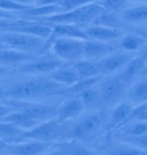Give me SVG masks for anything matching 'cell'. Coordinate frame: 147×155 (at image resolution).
<instances>
[{"label": "cell", "instance_id": "1", "mask_svg": "<svg viewBox=\"0 0 147 155\" xmlns=\"http://www.w3.org/2000/svg\"><path fill=\"white\" fill-rule=\"evenodd\" d=\"M67 88L49 77H33L15 83L11 87L3 90L1 95L5 99L32 101L54 95H66Z\"/></svg>", "mask_w": 147, "mask_h": 155}, {"label": "cell", "instance_id": "2", "mask_svg": "<svg viewBox=\"0 0 147 155\" xmlns=\"http://www.w3.org/2000/svg\"><path fill=\"white\" fill-rule=\"evenodd\" d=\"M67 123L59 120L57 117L45 120L30 130L25 131L16 142L24 140H37L47 143L60 141L59 140L61 138L68 135L71 127H68Z\"/></svg>", "mask_w": 147, "mask_h": 155}, {"label": "cell", "instance_id": "3", "mask_svg": "<svg viewBox=\"0 0 147 155\" xmlns=\"http://www.w3.org/2000/svg\"><path fill=\"white\" fill-rule=\"evenodd\" d=\"M105 10L99 2H94L85 6L75 8L73 10L62 12L55 15L38 18L42 21H46L52 24H70L82 26L91 24L96 19L100 14L104 12Z\"/></svg>", "mask_w": 147, "mask_h": 155}, {"label": "cell", "instance_id": "4", "mask_svg": "<svg viewBox=\"0 0 147 155\" xmlns=\"http://www.w3.org/2000/svg\"><path fill=\"white\" fill-rule=\"evenodd\" d=\"M85 40L69 37H59L50 43H46L41 52L45 53L50 48L53 54L68 63H75L84 57Z\"/></svg>", "mask_w": 147, "mask_h": 155}, {"label": "cell", "instance_id": "5", "mask_svg": "<svg viewBox=\"0 0 147 155\" xmlns=\"http://www.w3.org/2000/svg\"><path fill=\"white\" fill-rule=\"evenodd\" d=\"M0 41L2 45H5V47L7 48L27 53L41 54L47 40L22 32L1 31Z\"/></svg>", "mask_w": 147, "mask_h": 155}, {"label": "cell", "instance_id": "6", "mask_svg": "<svg viewBox=\"0 0 147 155\" xmlns=\"http://www.w3.org/2000/svg\"><path fill=\"white\" fill-rule=\"evenodd\" d=\"M5 103L12 110L22 111L40 122L56 118L57 108L54 106L27 100L5 99Z\"/></svg>", "mask_w": 147, "mask_h": 155}, {"label": "cell", "instance_id": "7", "mask_svg": "<svg viewBox=\"0 0 147 155\" xmlns=\"http://www.w3.org/2000/svg\"><path fill=\"white\" fill-rule=\"evenodd\" d=\"M103 119L98 114H90L80 118L73 127H71L67 137L80 141L88 142L95 139L102 128Z\"/></svg>", "mask_w": 147, "mask_h": 155}, {"label": "cell", "instance_id": "8", "mask_svg": "<svg viewBox=\"0 0 147 155\" xmlns=\"http://www.w3.org/2000/svg\"><path fill=\"white\" fill-rule=\"evenodd\" d=\"M127 84L123 81L119 74L109 75L101 82L100 87L101 102L106 106H116L127 92Z\"/></svg>", "mask_w": 147, "mask_h": 155}, {"label": "cell", "instance_id": "9", "mask_svg": "<svg viewBox=\"0 0 147 155\" xmlns=\"http://www.w3.org/2000/svg\"><path fill=\"white\" fill-rule=\"evenodd\" d=\"M54 143L24 140L7 143L1 141V151L6 155H44L53 147Z\"/></svg>", "mask_w": 147, "mask_h": 155}, {"label": "cell", "instance_id": "10", "mask_svg": "<svg viewBox=\"0 0 147 155\" xmlns=\"http://www.w3.org/2000/svg\"><path fill=\"white\" fill-rule=\"evenodd\" d=\"M1 31H16L25 34L42 37L48 40L53 31V26L45 25L40 22H31L24 20L18 21H2L1 22Z\"/></svg>", "mask_w": 147, "mask_h": 155}, {"label": "cell", "instance_id": "11", "mask_svg": "<svg viewBox=\"0 0 147 155\" xmlns=\"http://www.w3.org/2000/svg\"><path fill=\"white\" fill-rule=\"evenodd\" d=\"M68 62H64L55 55L37 57L34 61L29 62L20 68V72L24 74H49L58 68L67 66Z\"/></svg>", "mask_w": 147, "mask_h": 155}, {"label": "cell", "instance_id": "12", "mask_svg": "<svg viewBox=\"0 0 147 155\" xmlns=\"http://www.w3.org/2000/svg\"><path fill=\"white\" fill-rule=\"evenodd\" d=\"M116 51L112 42H102L89 39L84 43V58L92 61H100Z\"/></svg>", "mask_w": 147, "mask_h": 155}, {"label": "cell", "instance_id": "13", "mask_svg": "<svg viewBox=\"0 0 147 155\" xmlns=\"http://www.w3.org/2000/svg\"><path fill=\"white\" fill-rule=\"evenodd\" d=\"M132 58L129 52H113L108 56L98 61L101 74L111 75L123 68Z\"/></svg>", "mask_w": 147, "mask_h": 155}, {"label": "cell", "instance_id": "14", "mask_svg": "<svg viewBox=\"0 0 147 155\" xmlns=\"http://www.w3.org/2000/svg\"><path fill=\"white\" fill-rule=\"evenodd\" d=\"M85 105L80 97L75 96L66 100L57 108V119L62 122H69L77 119L83 111Z\"/></svg>", "mask_w": 147, "mask_h": 155}, {"label": "cell", "instance_id": "15", "mask_svg": "<svg viewBox=\"0 0 147 155\" xmlns=\"http://www.w3.org/2000/svg\"><path fill=\"white\" fill-rule=\"evenodd\" d=\"M59 37H69V38H77L81 40H89L90 37L87 34L86 29L77 25L70 24H55L53 25V31L46 43H50L53 40Z\"/></svg>", "mask_w": 147, "mask_h": 155}, {"label": "cell", "instance_id": "16", "mask_svg": "<svg viewBox=\"0 0 147 155\" xmlns=\"http://www.w3.org/2000/svg\"><path fill=\"white\" fill-rule=\"evenodd\" d=\"M53 147L59 150L63 155H99L95 151L87 147L81 141L74 139L55 142Z\"/></svg>", "mask_w": 147, "mask_h": 155}, {"label": "cell", "instance_id": "17", "mask_svg": "<svg viewBox=\"0 0 147 155\" xmlns=\"http://www.w3.org/2000/svg\"><path fill=\"white\" fill-rule=\"evenodd\" d=\"M133 107L134 106H132V104L124 101L114 106V108L111 113L110 120L107 125V129L113 130L121 128L126 124L127 119L132 112Z\"/></svg>", "mask_w": 147, "mask_h": 155}, {"label": "cell", "instance_id": "18", "mask_svg": "<svg viewBox=\"0 0 147 155\" xmlns=\"http://www.w3.org/2000/svg\"><path fill=\"white\" fill-rule=\"evenodd\" d=\"M37 58V54L27 53L7 47H2L0 50V62L2 65H15L20 62H29Z\"/></svg>", "mask_w": 147, "mask_h": 155}, {"label": "cell", "instance_id": "19", "mask_svg": "<svg viewBox=\"0 0 147 155\" xmlns=\"http://www.w3.org/2000/svg\"><path fill=\"white\" fill-rule=\"evenodd\" d=\"M86 32L90 39L102 42H113L123 37L122 31L119 29L100 25H92L86 29Z\"/></svg>", "mask_w": 147, "mask_h": 155}, {"label": "cell", "instance_id": "20", "mask_svg": "<svg viewBox=\"0 0 147 155\" xmlns=\"http://www.w3.org/2000/svg\"><path fill=\"white\" fill-rule=\"evenodd\" d=\"M49 77L55 82L67 87L74 85L80 80L78 73L72 64H68L49 73Z\"/></svg>", "mask_w": 147, "mask_h": 155}, {"label": "cell", "instance_id": "21", "mask_svg": "<svg viewBox=\"0 0 147 155\" xmlns=\"http://www.w3.org/2000/svg\"><path fill=\"white\" fill-rule=\"evenodd\" d=\"M145 66L146 63L141 56L132 57L119 74L122 78L123 81L128 85L134 81L137 76H139L142 69Z\"/></svg>", "mask_w": 147, "mask_h": 155}, {"label": "cell", "instance_id": "22", "mask_svg": "<svg viewBox=\"0 0 147 155\" xmlns=\"http://www.w3.org/2000/svg\"><path fill=\"white\" fill-rule=\"evenodd\" d=\"M130 103L135 106L147 103V77L140 76L131 87L128 93Z\"/></svg>", "mask_w": 147, "mask_h": 155}, {"label": "cell", "instance_id": "23", "mask_svg": "<svg viewBox=\"0 0 147 155\" xmlns=\"http://www.w3.org/2000/svg\"><path fill=\"white\" fill-rule=\"evenodd\" d=\"M1 121L14 123L25 131L30 130L31 128L35 127L39 123H41L40 121L32 118L24 112L17 111V110H12L6 116L1 118Z\"/></svg>", "mask_w": 147, "mask_h": 155}, {"label": "cell", "instance_id": "24", "mask_svg": "<svg viewBox=\"0 0 147 155\" xmlns=\"http://www.w3.org/2000/svg\"><path fill=\"white\" fill-rule=\"evenodd\" d=\"M74 66L78 73L80 80L95 77L101 74L98 61H92V60L79 61L75 62Z\"/></svg>", "mask_w": 147, "mask_h": 155}, {"label": "cell", "instance_id": "25", "mask_svg": "<svg viewBox=\"0 0 147 155\" xmlns=\"http://www.w3.org/2000/svg\"><path fill=\"white\" fill-rule=\"evenodd\" d=\"M121 18L129 23H143L147 21V4L131 7L122 12Z\"/></svg>", "mask_w": 147, "mask_h": 155}, {"label": "cell", "instance_id": "26", "mask_svg": "<svg viewBox=\"0 0 147 155\" xmlns=\"http://www.w3.org/2000/svg\"><path fill=\"white\" fill-rule=\"evenodd\" d=\"M25 130L22 129L14 123L7 122V121H1L0 122V136L1 141L7 143L16 142L18 138Z\"/></svg>", "mask_w": 147, "mask_h": 155}, {"label": "cell", "instance_id": "27", "mask_svg": "<svg viewBox=\"0 0 147 155\" xmlns=\"http://www.w3.org/2000/svg\"><path fill=\"white\" fill-rule=\"evenodd\" d=\"M122 21V18H119L115 14V12L105 11L104 12H102L101 14L99 15L98 17L96 18V19L93 21L92 25L119 29Z\"/></svg>", "mask_w": 147, "mask_h": 155}, {"label": "cell", "instance_id": "28", "mask_svg": "<svg viewBox=\"0 0 147 155\" xmlns=\"http://www.w3.org/2000/svg\"><path fill=\"white\" fill-rule=\"evenodd\" d=\"M145 42H147L146 37L137 34H129L123 37L120 46L126 52H133L139 50Z\"/></svg>", "mask_w": 147, "mask_h": 155}, {"label": "cell", "instance_id": "29", "mask_svg": "<svg viewBox=\"0 0 147 155\" xmlns=\"http://www.w3.org/2000/svg\"><path fill=\"white\" fill-rule=\"evenodd\" d=\"M60 12H62V8L61 5H43V6L34 5L24 13L31 17H36L37 18H43L49 17V16Z\"/></svg>", "mask_w": 147, "mask_h": 155}, {"label": "cell", "instance_id": "30", "mask_svg": "<svg viewBox=\"0 0 147 155\" xmlns=\"http://www.w3.org/2000/svg\"><path fill=\"white\" fill-rule=\"evenodd\" d=\"M99 76L87 78V79H81L77 81L74 85L68 87L67 88V94H72L74 96H78L80 94L86 91L87 89L94 87L96 83H98Z\"/></svg>", "mask_w": 147, "mask_h": 155}, {"label": "cell", "instance_id": "31", "mask_svg": "<svg viewBox=\"0 0 147 155\" xmlns=\"http://www.w3.org/2000/svg\"><path fill=\"white\" fill-rule=\"evenodd\" d=\"M108 155H147V151L128 143L123 142V144L114 147L108 153Z\"/></svg>", "mask_w": 147, "mask_h": 155}, {"label": "cell", "instance_id": "32", "mask_svg": "<svg viewBox=\"0 0 147 155\" xmlns=\"http://www.w3.org/2000/svg\"><path fill=\"white\" fill-rule=\"evenodd\" d=\"M82 100L85 107H94L96 104H98L100 101H101L100 98V89L96 88L95 86L87 89L86 91L82 92L78 95Z\"/></svg>", "mask_w": 147, "mask_h": 155}, {"label": "cell", "instance_id": "33", "mask_svg": "<svg viewBox=\"0 0 147 155\" xmlns=\"http://www.w3.org/2000/svg\"><path fill=\"white\" fill-rule=\"evenodd\" d=\"M147 134V120H139V122L127 126L124 131V137L140 136Z\"/></svg>", "mask_w": 147, "mask_h": 155}, {"label": "cell", "instance_id": "34", "mask_svg": "<svg viewBox=\"0 0 147 155\" xmlns=\"http://www.w3.org/2000/svg\"><path fill=\"white\" fill-rule=\"evenodd\" d=\"M34 5H26L21 4L16 0H0V7L1 10L9 11V12H25L30 10Z\"/></svg>", "mask_w": 147, "mask_h": 155}, {"label": "cell", "instance_id": "35", "mask_svg": "<svg viewBox=\"0 0 147 155\" xmlns=\"http://www.w3.org/2000/svg\"><path fill=\"white\" fill-rule=\"evenodd\" d=\"M97 1L98 0H63L61 6L62 8V12H67L75 8L85 6Z\"/></svg>", "mask_w": 147, "mask_h": 155}, {"label": "cell", "instance_id": "36", "mask_svg": "<svg viewBox=\"0 0 147 155\" xmlns=\"http://www.w3.org/2000/svg\"><path fill=\"white\" fill-rule=\"evenodd\" d=\"M98 2L104 8L105 11L115 12L116 11L122 8L127 1L126 0H98Z\"/></svg>", "mask_w": 147, "mask_h": 155}, {"label": "cell", "instance_id": "37", "mask_svg": "<svg viewBox=\"0 0 147 155\" xmlns=\"http://www.w3.org/2000/svg\"><path fill=\"white\" fill-rule=\"evenodd\" d=\"M122 142L128 143L147 151V134H145L140 136L124 137Z\"/></svg>", "mask_w": 147, "mask_h": 155}, {"label": "cell", "instance_id": "38", "mask_svg": "<svg viewBox=\"0 0 147 155\" xmlns=\"http://www.w3.org/2000/svg\"><path fill=\"white\" fill-rule=\"evenodd\" d=\"M63 0H35V6L43 5H61Z\"/></svg>", "mask_w": 147, "mask_h": 155}, {"label": "cell", "instance_id": "39", "mask_svg": "<svg viewBox=\"0 0 147 155\" xmlns=\"http://www.w3.org/2000/svg\"><path fill=\"white\" fill-rule=\"evenodd\" d=\"M44 155H63V154L61 153L59 150H57V149L52 147V150L50 149L49 152H48V153H46Z\"/></svg>", "mask_w": 147, "mask_h": 155}, {"label": "cell", "instance_id": "40", "mask_svg": "<svg viewBox=\"0 0 147 155\" xmlns=\"http://www.w3.org/2000/svg\"><path fill=\"white\" fill-rule=\"evenodd\" d=\"M16 1L26 5H34L35 4V0H16Z\"/></svg>", "mask_w": 147, "mask_h": 155}, {"label": "cell", "instance_id": "41", "mask_svg": "<svg viewBox=\"0 0 147 155\" xmlns=\"http://www.w3.org/2000/svg\"><path fill=\"white\" fill-rule=\"evenodd\" d=\"M138 120H147V108L141 113L138 118Z\"/></svg>", "mask_w": 147, "mask_h": 155}, {"label": "cell", "instance_id": "42", "mask_svg": "<svg viewBox=\"0 0 147 155\" xmlns=\"http://www.w3.org/2000/svg\"><path fill=\"white\" fill-rule=\"evenodd\" d=\"M142 58H143V60L145 61V62L146 63L147 65V48L145 50H144V52H143V54H142V56H140Z\"/></svg>", "mask_w": 147, "mask_h": 155}, {"label": "cell", "instance_id": "43", "mask_svg": "<svg viewBox=\"0 0 147 155\" xmlns=\"http://www.w3.org/2000/svg\"><path fill=\"white\" fill-rule=\"evenodd\" d=\"M139 76H145V77H147V65L145 67V68L142 69V71L140 72V74Z\"/></svg>", "mask_w": 147, "mask_h": 155}, {"label": "cell", "instance_id": "44", "mask_svg": "<svg viewBox=\"0 0 147 155\" xmlns=\"http://www.w3.org/2000/svg\"><path fill=\"white\" fill-rule=\"evenodd\" d=\"M146 39H147V36H146Z\"/></svg>", "mask_w": 147, "mask_h": 155}, {"label": "cell", "instance_id": "45", "mask_svg": "<svg viewBox=\"0 0 147 155\" xmlns=\"http://www.w3.org/2000/svg\"><path fill=\"white\" fill-rule=\"evenodd\" d=\"M126 1H128V0H126Z\"/></svg>", "mask_w": 147, "mask_h": 155}, {"label": "cell", "instance_id": "46", "mask_svg": "<svg viewBox=\"0 0 147 155\" xmlns=\"http://www.w3.org/2000/svg\"><path fill=\"white\" fill-rule=\"evenodd\" d=\"M5 155H6V154H5Z\"/></svg>", "mask_w": 147, "mask_h": 155}]
</instances>
